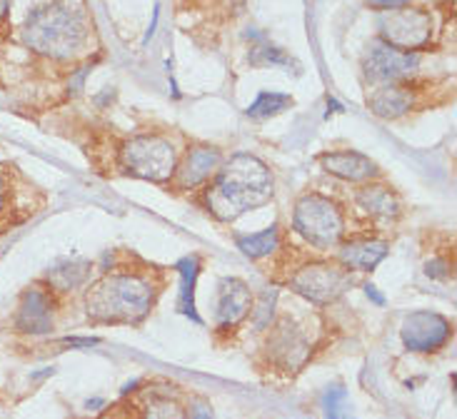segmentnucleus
<instances>
[{
  "label": "nucleus",
  "mask_w": 457,
  "mask_h": 419,
  "mask_svg": "<svg viewBox=\"0 0 457 419\" xmlns=\"http://www.w3.org/2000/svg\"><path fill=\"white\" fill-rule=\"evenodd\" d=\"M390 247L383 240H350L345 245H340V265L347 270L355 272H372L385 258H387Z\"/></svg>",
  "instance_id": "14"
},
{
  "label": "nucleus",
  "mask_w": 457,
  "mask_h": 419,
  "mask_svg": "<svg viewBox=\"0 0 457 419\" xmlns=\"http://www.w3.org/2000/svg\"><path fill=\"white\" fill-rule=\"evenodd\" d=\"M105 407V399H100V397H93V399H87L86 409H103Z\"/></svg>",
  "instance_id": "29"
},
{
  "label": "nucleus",
  "mask_w": 457,
  "mask_h": 419,
  "mask_svg": "<svg viewBox=\"0 0 457 419\" xmlns=\"http://www.w3.org/2000/svg\"><path fill=\"white\" fill-rule=\"evenodd\" d=\"M320 165L325 173L340 177L345 183H368L378 177V165L355 150H337V152H325L320 155Z\"/></svg>",
  "instance_id": "13"
},
{
  "label": "nucleus",
  "mask_w": 457,
  "mask_h": 419,
  "mask_svg": "<svg viewBox=\"0 0 457 419\" xmlns=\"http://www.w3.org/2000/svg\"><path fill=\"white\" fill-rule=\"evenodd\" d=\"M295 233L318 250H330L340 245L345 234V215L340 205L320 193H308L295 202L293 212Z\"/></svg>",
  "instance_id": "4"
},
{
  "label": "nucleus",
  "mask_w": 457,
  "mask_h": 419,
  "mask_svg": "<svg viewBox=\"0 0 457 419\" xmlns=\"http://www.w3.org/2000/svg\"><path fill=\"white\" fill-rule=\"evenodd\" d=\"M140 419H190L187 409L168 395H153L148 405L143 407V417Z\"/></svg>",
  "instance_id": "20"
},
{
  "label": "nucleus",
  "mask_w": 457,
  "mask_h": 419,
  "mask_svg": "<svg viewBox=\"0 0 457 419\" xmlns=\"http://www.w3.org/2000/svg\"><path fill=\"white\" fill-rule=\"evenodd\" d=\"M11 3L12 0H0V18H5L8 11H11Z\"/></svg>",
  "instance_id": "30"
},
{
  "label": "nucleus",
  "mask_w": 457,
  "mask_h": 419,
  "mask_svg": "<svg viewBox=\"0 0 457 419\" xmlns=\"http://www.w3.org/2000/svg\"><path fill=\"white\" fill-rule=\"evenodd\" d=\"M250 65L255 68H268V65H293V58L285 55V50L270 45L265 37L255 36V45L250 48Z\"/></svg>",
  "instance_id": "21"
},
{
  "label": "nucleus",
  "mask_w": 457,
  "mask_h": 419,
  "mask_svg": "<svg viewBox=\"0 0 457 419\" xmlns=\"http://www.w3.org/2000/svg\"><path fill=\"white\" fill-rule=\"evenodd\" d=\"M155 284L137 272H111L86 295V312L96 322H140L155 302Z\"/></svg>",
  "instance_id": "2"
},
{
  "label": "nucleus",
  "mask_w": 457,
  "mask_h": 419,
  "mask_svg": "<svg viewBox=\"0 0 457 419\" xmlns=\"http://www.w3.org/2000/svg\"><path fill=\"white\" fill-rule=\"evenodd\" d=\"M425 275H430V277H447L450 272H447V262L445 259H433V262H428L425 265Z\"/></svg>",
  "instance_id": "25"
},
{
  "label": "nucleus",
  "mask_w": 457,
  "mask_h": 419,
  "mask_svg": "<svg viewBox=\"0 0 457 419\" xmlns=\"http://www.w3.org/2000/svg\"><path fill=\"white\" fill-rule=\"evenodd\" d=\"M378 28H380L383 43L405 53H418L430 43V36H433L430 12H425L422 8H408V5L385 11Z\"/></svg>",
  "instance_id": "7"
},
{
  "label": "nucleus",
  "mask_w": 457,
  "mask_h": 419,
  "mask_svg": "<svg viewBox=\"0 0 457 419\" xmlns=\"http://www.w3.org/2000/svg\"><path fill=\"white\" fill-rule=\"evenodd\" d=\"M253 312V292L243 280L230 277L220 283L218 292V327L220 330H233Z\"/></svg>",
  "instance_id": "12"
},
{
  "label": "nucleus",
  "mask_w": 457,
  "mask_h": 419,
  "mask_svg": "<svg viewBox=\"0 0 457 419\" xmlns=\"http://www.w3.org/2000/svg\"><path fill=\"white\" fill-rule=\"evenodd\" d=\"M365 295H368V300H372L378 308H383L385 305V297L378 292V287H375V284H365Z\"/></svg>",
  "instance_id": "27"
},
{
  "label": "nucleus",
  "mask_w": 457,
  "mask_h": 419,
  "mask_svg": "<svg viewBox=\"0 0 457 419\" xmlns=\"http://www.w3.org/2000/svg\"><path fill=\"white\" fill-rule=\"evenodd\" d=\"M5 202H8V185H5V177L0 175V215L5 210Z\"/></svg>",
  "instance_id": "28"
},
{
  "label": "nucleus",
  "mask_w": 457,
  "mask_h": 419,
  "mask_svg": "<svg viewBox=\"0 0 457 419\" xmlns=\"http://www.w3.org/2000/svg\"><path fill=\"white\" fill-rule=\"evenodd\" d=\"M420 68V55L418 53H405L393 45H387L383 40H372L368 55H365V73L375 83H397L405 80Z\"/></svg>",
  "instance_id": "9"
},
{
  "label": "nucleus",
  "mask_w": 457,
  "mask_h": 419,
  "mask_svg": "<svg viewBox=\"0 0 457 419\" xmlns=\"http://www.w3.org/2000/svg\"><path fill=\"white\" fill-rule=\"evenodd\" d=\"M23 40L28 48L46 55V58L71 61L86 48V15L61 0L40 5L25 18Z\"/></svg>",
  "instance_id": "3"
},
{
  "label": "nucleus",
  "mask_w": 457,
  "mask_h": 419,
  "mask_svg": "<svg viewBox=\"0 0 457 419\" xmlns=\"http://www.w3.org/2000/svg\"><path fill=\"white\" fill-rule=\"evenodd\" d=\"M178 272H180V295H178V312L186 315L187 320H200L198 309H195V284H198L200 275V259L198 255H190L178 262Z\"/></svg>",
  "instance_id": "17"
},
{
  "label": "nucleus",
  "mask_w": 457,
  "mask_h": 419,
  "mask_svg": "<svg viewBox=\"0 0 457 419\" xmlns=\"http://www.w3.org/2000/svg\"><path fill=\"white\" fill-rule=\"evenodd\" d=\"M100 345L98 337H65L61 340V347H71V349H83V347Z\"/></svg>",
  "instance_id": "24"
},
{
  "label": "nucleus",
  "mask_w": 457,
  "mask_h": 419,
  "mask_svg": "<svg viewBox=\"0 0 457 419\" xmlns=\"http://www.w3.org/2000/svg\"><path fill=\"white\" fill-rule=\"evenodd\" d=\"M237 242V250L250 259H260V258H268L272 255L278 247H280V227L278 225H272L268 230H262V233H253L245 234V237H237L235 240Z\"/></svg>",
  "instance_id": "18"
},
{
  "label": "nucleus",
  "mask_w": 457,
  "mask_h": 419,
  "mask_svg": "<svg viewBox=\"0 0 457 419\" xmlns=\"http://www.w3.org/2000/svg\"><path fill=\"white\" fill-rule=\"evenodd\" d=\"M372 8H380V11H393V8H403L408 5L410 0H368Z\"/></svg>",
  "instance_id": "26"
},
{
  "label": "nucleus",
  "mask_w": 457,
  "mask_h": 419,
  "mask_svg": "<svg viewBox=\"0 0 457 419\" xmlns=\"http://www.w3.org/2000/svg\"><path fill=\"white\" fill-rule=\"evenodd\" d=\"M400 337H403V345L408 347L410 352L430 355V352H437L450 342L453 322L443 317L440 312L420 309V312H412L405 317L403 327H400Z\"/></svg>",
  "instance_id": "8"
},
{
  "label": "nucleus",
  "mask_w": 457,
  "mask_h": 419,
  "mask_svg": "<svg viewBox=\"0 0 457 419\" xmlns=\"http://www.w3.org/2000/svg\"><path fill=\"white\" fill-rule=\"evenodd\" d=\"M15 330L23 334H48L53 330V297L40 287H28L15 312Z\"/></svg>",
  "instance_id": "10"
},
{
  "label": "nucleus",
  "mask_w": 457,
  "mask_h": 419,
  "mask_svg": "<svg viewBox=\"0 0 457 419\" xmlns=\"http://www.w3.org/2000/svg\"><path fill=\"white\" fill-rule=\"evenodd\" d=\"M287 108H293V98L290 95H285V93H270V90H265V93H260L258 100L247 108V118H253V120H265V118H272V115H280Z\"/></svg>",
  "instance_id": "19"
},
{
  "label": "nucleus",
  "mask_w": 457,
  "mask_h": 419,
  "mask_svg": "<svg viewBox=\"0 0 457 419\" xmlns=\"http://www.w3.org/2000/svg\"><path fill=\"white\" fill-rule=\"evenodd\" d=\"M287 284L293 292L305 297L310 302L328 305L340 295H345V290H350V284H353V277H350V270L337 262H310L295 270Z\"/></svg>",
  "instance_id": "6"
},
{
  "label": "nucleus",
  "mask_w": 457,
  "mask_h": 419,
  "mask_svg": "<svg viewBox=\"0 0 457 419\" xmlns=\"http://www.w3.org/2000/svg\"><path fill=\"white\" fill-rule=\"evenodd\" d=\"M368 105H370V111L378 118L395 120V118H403L412 108V93H410L408 87L390 83V86L378 87L370 98H368Z\"/></svg>",
  "instance_id": "15"
},
{
  "label": "nucleus",
  "mask_w": 457,
  "mask_h": 419,
  "mask_svg": "<svg viewBox=\"0 0 457 419\" xmlns=\"http://www.w3.org/2000/svg\"><path fill=\"white\" fill-rule=\"evenodd\" d=\"M87 262H80V265H65V267H58V270H53L48 275L50 284L58 290V292H68V290H73L78 284L86 283L87 277Z\"/></svg>",
  "instance_id": "22"
},
{
  "label": "nucleus",
  "mask_w": 457,
  "mask_h": 419,
  "mask_svg": "<svg viewBox=\"0 0 457 419\" xmlns=\"http://www.w3.org/2000/svg\"><path fill=\"white\" fill-rule=\"evenodd\" d=\"M120 165L130 175L148 183H170L178 170L173 143L161 136L130 137L120 148Z\"/></svg>",
  "instance_id": "5"
},
{
  "label": "nucleus",
  "mask_w": 457,
  "mask_h": 419,
  "mask_svg": "<svg viewBox=\"0 0 457 419\" xmlns=\"http://www.w3.org/2000/svg\"><path fill=\"white\" fill-rule=\"evenodd\" d=\"M325 419H353L350 399L343 387H333L325 392Z\"/></svg>",
  "instance_id": "23"
},
{
  "label": "nucleus",
  "mask_w": 457,
  "mask_h": 419,
  "mask_svg": "<svg viewBox=\"0 0 457 419\" xmlns=\"http://www.w3.org/2000/svg\"><path fill=\"white\" fill-rule=\"evenodd\" d=\"M272 193L275 183L268 165L250 152H237L212 175L205 187V208L220 222H233L250 210L268 205Z\"/></svg>",
  "instance_id": "1"
},
{
  "label": "nucleus",
  "mask_w": 457,
  "mask_h": 419,
  "mask_svg": "<svg viewBox=\"0 0 457 419\" xmlns=\"http://www.w3.org/2000/svg\"><path fill=\"white\" fill-rule=\"evenodd\" d=\"M220 165H223L220 150L198 145V148L187 150L183 165L175 170V183L180 190H195V187L211 183L212 175L220 170Z\"/></svg>",
  "instance_id": "11"
},
{
  "label": "nucleus",
  "mask_w": 457,
  "mask_h": 419,
  "mask_svg": "<svg viewBox=\"0 0 457 419\" xmlns=\"http://www.w3.org/2000/svg\"><path fill=\"white\" fill-rule=\"evenodd\" d=\"M358 205L375 220L400 218V198L387 185H365L358 190Z\"/></svg>",
  "instance_id": "16"
}]
</instances>
